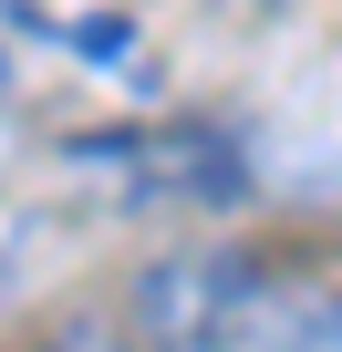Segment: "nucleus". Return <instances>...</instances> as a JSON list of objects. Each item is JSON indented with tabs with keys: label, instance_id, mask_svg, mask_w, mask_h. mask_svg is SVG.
Wrapping results in <instances>:
<instances>
[{
	"label": "nucleus",
	"instance_id": "f257e3e1",
	"mask_svg": "<svg viewBox=\"0 0 342 352\" xmlns=\"http://www.w3.org/2000/svg\"><path fill=\"white\" fill-rule=\"evenodd\" d=\"M145 352H342V259L177 249L125 290Z\"/></svg>",
	"mask_w": 342,
	"mask_h": 352
},
{
	"label": "nucleus",
	"instance_id": "f03ea898",
	"mask_svg": "<svg viewBox=\"0 0 342 352\" xmlns=\"http://www.w3.org/2000/svg\"><path fill=\"white\" fill-rule=\"evenodd\" d=\"M52 352H145V342H114V331H83L73 321V331H52Z\"/></svg>",
	"mask_w": 342,
	"mask_h": 352
}]
</instances>
